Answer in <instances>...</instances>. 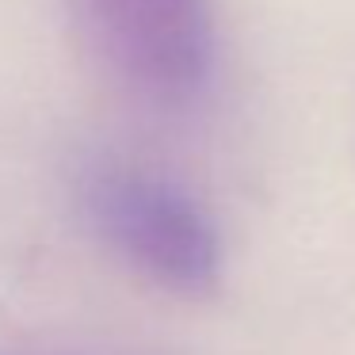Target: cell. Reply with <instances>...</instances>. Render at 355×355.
<instances>
[{"mask_svg":"<svg viewBox=\"0 0 355 355\" xmlns=\"http://www.w3.org/2000/svg\"><path fill=\"white\" fill-rule=\"evenodd\" d=\"M85 214L100 241L138 275L176 294L218 283L222 245L207 210L176 184L126 164H103L85 184Z\"/></svg>","mask_w":355,"mask_h":355,"instance_id":"6da1fadb","label":"cell"},{"mask_svg":"<svg viewBox=\"0 0 355 355\" xmlns=\"http://www.w3.org/2000/svg\"><path fill=\"white\" fill-rule=\"evenodd\" d=\"M92 46L123 85L157 103H184L214 62L207 0H77Z\"/></svg>","mask_w":355,"mask_h":355,"instance_id":"7a4b0ae2","label":"cell"}]
</instances>
